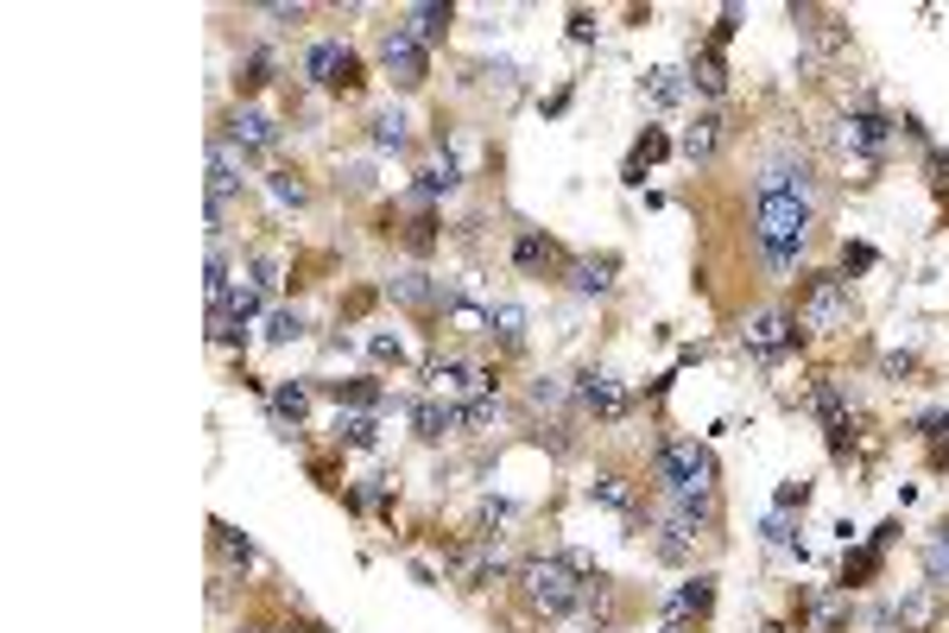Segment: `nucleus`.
<instances>
[{"label":"nucleus","instance_id":"f257e3e1","mask_svg":"<svg viewBox=\"0 0 949 633\" xmlns=\"http://www.w3.org/2000/svg\"><path fill=\"white\" fill-rule=\"evenodd\" d=\"M817 228V190H810V159H772L760 178V203H754V248L767 273H792L810 248Z\"/></svg>","mask_w":949,"mask_h":633},{"label":"nucleus","instance_id":"f03ea898","mask_svg":"<svg viewBox=\"0 0 949 633\" xmlns=\"http://www.w3.org/2000/svg\"><path fill=\"white\" fill-rule=\"evenodd\" d=\"M653 482L678 501V507H691L709 520V507H716V456L703 444H658L653 456Z\"/></svg>","mask_w":949,"mask_h":633},{"label":"nucleus","instance_id":"7ed1b4c3","mask_svg":"<svg viewBox=\"0 0 949 633\" xmlns=\"http://www.w3.org/2000/svg\"><path fill=\"white\" fill-rule=\"evenodd\" d=\"M589 570V558H526L519 564V583H526V602L539 608V615H570L577 602H583V577Z\"/></svg>","mask_w":949,"mask_h":633},{"label":"nucleus","instance_id":"20e7f679","mask_svg":"<svg viewBox=\"0 0 949 633\" xmlns=\"http://www.w3.org/2000/svg\"><path fill=\"white\" fill-rule=\"evenodd\" d=\"M848 317H855V299H848V279L842 273H817L810 286L798 292V330H848Z\"/></svg>","mask_w":949,"mask_h":633},{"label":"nucleus","instance_id":"39448f33","mask_svg":"<svg viewBox=\"0 0 949 633\" xmlns=\"http://www.w3.org/2000/svg\"><path fill=\"white\" fill-rule=\"evenodd\" d=\"M380 71L393 76L400 89H418L425 71H431V58H425V45L405 33V26H387V33H380Z\"/></svg>","mask_w":949,"mask_h":633},{"label":"nucleus","instance_id":"423d86ee","mask_svg":"<svg viewBox=\"0 0 949 633\" xmlns=\"http://www.w3.org/2000/svg\"><path fill=\"white\" fill-rule=\"evenodd\" d=\"M798 342V317H785V311H760V317H747V330H741V349L754 355V362H779L785 349Z\"/></svg>","mask_w":949,"mask_h":633},{"label":"nucleus","instance_id":"0eeeda50","mask_svg":"<svg viewBox=\"0 0 949 633\" xmlns=\"http://www.w3.org/2000/svg\"><path fill=\"white\" fill-rule=\"evenodd\" d=\"M431 387H438L450 406H481V400H494V374L488 368H469V362H438L431 368Z\"/></svg>","mask_w":949,"mask_h":633},{"label":"nucleus","instance_id":"6e6552de","mask_svg":"<svg viewBox=\"0 0 949 633\" xmlns=\"http://www.w3.org/2000/svg\"><path fill=\"white\" fill-rule=\"evenodd\" d=\"M842 147L861 152V159H886V147H893V121H886L880 109H848L842 114Z\"/></svg>","mask_w":949,"mask_h":633},{"label":"nucleus","instance_id":"1a4fd4ad","mask_svg":"<svg viewBox=\"0 0 949 633\" xmlns=\"http://www.w3.org/2000/svg\"><path fill=\"white\" fill-rule=\"evenodd\" d=\"M235 190H241V159H235L228 140H210V228L216 235H222V216H228Z\"/></svg>","mask_w":949,"mask_h":633},{"label":"nucleus","instance_id":"9d476101","mask_svg":"<svg viewBox=\"0 0 949 633\" xmlns=\"http://www.w3.org/2000/svg\"><path fill=\"white\" fill-rule=\"evenodd\" d=\"M222 140L241 152V159H254V152L279 147V121H273V114H260V109H235V121H228V134H222Z\"/></svg>","mask_w":949,"mask_h":633},{"label":"nucleus","instance_id":"9b49d317","mask_svg":"<svg viewBox=\"0 0 949 633\" xmlns=\"http://www.w3.org/2000/svg\"><path fill=\"white\" fill-rule=\"evenodd\" d=\"M577 400H583V412H595V418H627V412H633V393H627L615 374H583V380H577Z\"/></svg>","mask_w":949,"mask_h":633},{"label":"nucleus","instance_id":"f8f14e48","mask_svg":"<svg viewBox=\"0 0 949 633\" xmlns=\"http://www.w3.org/2000/svg\"><path fill=\"white\" fill-rule=\"evenodd\" d=\"M304 76H311V83H362V71H355V51H349L342 38H324V45H311V58H304Z\"/></svg>","mask_w":949,"mask_h":633},{"label":"nucleus","instance_id":"ddd939ff","mask_svg":"<svg viewBox=\"0 0 949 633\" xmlns=\"http://www.w3.org/2000/svg\"><path fill=\"white\" fill-rule=\"evenodd\" d=\"M387 292L405 311H450V292H443V279H431V273H400V279H387Z\"/></svg>","mask_w":949,"mask_h":633},{"label":"nucleus","instance_id":"4468645a","mask_svg":"<svg viewBox=\"0 0 949 633\" xmlns=\"http://www.w3.org/2000/svg\"><path fill=\"white\" fill-rule=\"evenodd\" d=\"M709 608H716V577H691L684 590H671V602H665V621H691V615L703 621Z\"/></svg>","mask_w":949,"mask_h":633},{"label":"nucleus","instance_id":"2eb2a0df","mask_svg":"<svg viewBox=\"0 0 949 633\" xmlns=\"http://www.w3.org/2000/svg\"><path fill=\"white\" fill-rule=\"evenodd\" d=\"M615 273H621L615 254H602V261H570V292H583V299H608V292H615Z\"/></svg>","mask_w":949,"mask_h":633},{"label":"nucleus","instance_id":"dca6fc26","mask_svg":"<svg viewBox=\"0 0 949 633\" xmlns=\"http://www.w3.org/2000/svg\"><path fill=\"white\" fill-rule=\"evenodd\" d=\"M412 425H418L425 444H438V438H450V431L463 425V406H450V400H418V406H412Z\"/></svg>","mask_w":949,"mask_h":633},{"label":"nucleus","instance_id":"f3484780","mask_svg":"<svg viewBox=\"0 0 949 633\" xmlns=\"http://www.w3.org/2000/svg\"><path fill=\"white\" fill-rule=\"evenodd\" d=\"M722 140H729V121L722 114H703L691 134H684V159H696V165H709L716 152H722Z\"/></svg>","mask_w":949,"mask_h":633},{"label":"nucleus","instance_id":"a211bd4d","mask_svg":"<svg viewBox=\"0 0 949 633\" xmlns=\"http://www.w3.org/2000/svg\"><path fill=\"white\" fill-rule=\"evenodd\" d=\"M456 185H463V172H456V159L443 152L438 165H425V172H418V185H412V197H418V203H438V197H450Z\"/></svg>","mask_w":949,"mask_h":633},{"label":"nucleus","instance_id":"6ab92c4d","mask_svg":"<svg viewBox=\"0 0 949 633\" xmlns=\"http://www.w3.org/2000/svg\"><path fill=\"white\" fill-rule=\"evenodd\" d=\"M944 590H912V596L899 602V628H912V633H931L937 628V615H944Z\"/></svg>","mask_w":949,"mask_h":633},{"label":"nucleus","instance_id":"aec40b11","mask_svg":"<svg viewBox=\"0 0 949 633\" xmlns=\"http://www.w3.org/2000/svg\"><path fill=\"white\" fill-rule=\"evenodd\" d=\"M450 20H456V7H412L405 13V33L418 38V45H438L450 33Z\"/></svg>","mask_w":949,"mask_h":633},{"label":"nucleus","instance_id":"412c9836","mask_svg":"<svg viewBox=\"0 0 949 633\" xmlns=\"http://www.w3.org/2000/svg\"><path fill=\"white\" fill-rule=\"evenodd\" d=\"M691 83L703 89V96H729V64H722V51H716V45H709V51H696Z\"/></svg>","mask_w":949,"mask_h":633},{"label":"nucleus","instance_id":"4be33fe9","mask_svg":"<svg viewBox=\"0 0 949 633\" xmlns=\"http://www.w3.org/2000/svg\"><path fill=\"white\" fill-rule=\"evenodd\" d=\"M551 261H557V248H551L539 228H526V235L513 241V266H519V273H545Z\"/></svg>","mask_w":949,"mask_h":633},{"label":"nucleus","instance_id":"5701e85b","mask_svg":"<svg viewBox=\"0 0 949 633\" xmlns=\"http://www.w3.org/2000/svg\"><path fill=\"white\" fill-rule=\"evenodd\" d=\"M380 152H405L412 147V121H405L400 109H387V114H374V134H367Z\"/></svg>","mask_w":949,"mask_h":633},{"label":"nucleus","instance_id":"b1692460","mask_svg":"<svg viewBox=\"0 0 949 633\" xmlns=\"http://www.w3.org/2000/svg\"><path fill=\"white\" fill-rule=\"evenodd\" d=\"M488 336H494L501 349H519V342H526V311H519V304H494V317H488Z\"/></svg>","mask_w":949,"mask_h":633},{"label":"nucleus","instance_id":"393cba45","mask_svg":"<svg viewBox=\"0 0 949 633\" xmlns=\"http://www.w3.org/2000/svg\"><path fill=\"white\" fill-rule=\"evenodd\" d=\"M450 330H463V336H488V317H494V304H474V299H450Z\"/></svg>","mask_w":949,"mask_h":633},{"label":"nucleus","instance_id":"a878e982","mask_svg":"<svg viewBox=\"0 0 949 633\" xmlns=\"http://www.w3.org/2000/svg\"><path fill=\"white\" fill-rule=\"evenodd\" d=\"M336 438L349 450H374V438H380V425L367 418V412H336Z\"/></svg>","mask_w":949,"mask_h":633},{"label":"nucleus","instance_id":"bb28decb","mask_svg":"<svg viewBox=\"0 0 949 633\" xmlns=\"http://www.w3.org/2000/svg\"><path fill=\"white\" fill-rule=\"evenodd\" d=\"M658 159H665V134L646 127L640 147H633V159H627V185H646V165H658Z\"/></svg>","mask_w":949,"mask_h":633},{"label":"nucleus","instance_id":"cd10ccee","mask_svg":"<svg viewBox=\"0 0 949 633\" xmlns=\"http://www.w3.org/2000/svg\"><path fill=\"white\" fill-rule=\"evenodd\" d=\"M260 299H266V286H260L254 273H248V279H241V286L228 292V304H216V311H228V317H241V324H248V317L260 311Z\"/></svg>","mask_w":949,"mask_h":633},{"label":"nucleus","instance_id":"c85d7f7f","mask_svg":"<svg viewBox=\"0 0 949 633\" xmlns=\"http://www.w3.org/2000/svg\"><path fill=\"white\" fill-rule=\"evenodd\" d=\"M266 83H273V58H266V51H254V58L235 64V89H241V96H254V89H266Z\"/></svg>","mask_w":949,"mask_h":633},{"label":"nucleus","instance_id":"c756f323","mask_svg":"<svg viewBox=\"0 0 949 633\" xmlns=\"http://www.w3.org/2000/svg\"><path fill=\"white\" fill-rule=\"evenodd\" d=\"M311 412V387H298V380H286V387H273V418H304Z\"/></svg>","mask_w":949,"mask_h":633},{"label":"nucleus","instance_id":"7c9ffc66","mask_svg":"<svg viewBox=\"0 0 949 633\" xmlns=\"http://www.w3.org/2000/svg\"><path fill=\"white\" fill-rule=\"evenodd\" d=\"M924 570H931V590H949V532L924 545Z\"/></svg>","mask_w":949,"mask_h":633},{"label":"nucleus","instance_id":"2f4dec72","mask_svg":"<svg viewBox=\"0 0 949 633\" xmlns=\"http://www.w3.org/2000/svg\"><path fill=\"white\" fill-rule=\"evenodd\" d=\"M678 96H684V83H678V71H653V76H646V102H653V109H671Z\"/></svg>","mask_w":949,"mask_h":633},{"label":"nucleus","instance_id":"473e14b6","mask_svg":"<svg viewBox=\"0 0 949 633\" xmlns=\"http://www.w3.org/2000/svg\"><path fill=\"white\" fill-rule=\"evenodd\" d=\"M266 185H273V197H279V203H292V210H298V203H304V197H311V185H304L298 172H273Z\"/></svg>","mask_w":949,"mask_h":633},{"label":"nucleus","instance_id":"72a5a7b5","mask_svg":"<svg viewBox=\"0 0 949 633\" xmlns=\"http://www.w3.org/2000/svg\"><path fill=\"white\" fill-rule=\"evenodd\" d=\"M595 501H602V507H615V514H633V494H627V482H615V476H602V482H595Z\"/></svg>","mask_w":949,"mask_h":633},{"label":"nucleus","instance_id":"f704fd0d","mask_svg":"<svg viewBox=\"0 0 949 633\" xmlns=\"http://www.w3.org/2000/svg\"><path fill=\"white\" fill-rule=\"evenodd\" d=\"M298 336H304L298 311H273V317H266V342H298Z\"/></svg>","mask_w":949,"mask_h":633},{"label":"nucleus","instance_id":"c9c22d12","mask_svg":"<svg viewBox=\"0 0 949 633\" xmlns=\"http://www.w3.org/2000/svg\"><path fill=\"white\" fill-rule=\"evenodd\" d=\"M880 558H886V552H874V545H868V552H855V558H848V570H842V583H868V577L880 570Z\"/></svg>","mask_w":949,"mask_h":633},{"label":"nucleus","instance_id":"e433bc0d","mask_svg":"<svg viewBox=\"0 0 949 633\" xmlns=\"http://www.w3.org/2000/svg\"><path fill=\"white\" fill-rule=\"evenodd\" d=\"M367 355H374V362H380V368H400V362H405L400 336H367Z\"/></svg>","mask_w":949,"mask_h":633},{"label":"nucleus","instance_id":"4c0bfd02","mask_svg":"<svg viewBox=\"0 0 949 633\" xmlns=\"http://www.w3.org/2000/svg\"><path fill=\"white\" fill-rule=\"evenodd\" d=\"M216 545H222V552H228L235 564H248V558H254V545H248V539H241L235 526H216Z\"/></svg>","mask_w":949,"mask_h":633},{"label":"nucleus","instance_id":"58836bf2","mask_svg":"<svg viewBox=\"0 0 949 633\" xmlns=\"http://www.w3.org/2000/svg\"><path fill=\"white\" fill-rule=\"evenodd\" d=\"M405 241H412L418 254H431V241H438V223H431V216H418V223L405 228Z\"/></svg>","mask_w":949,"mask_h":633},{"label":"nucleus","instance_id":"ea45409f","mask_svg":"<svg viewBox=\"0 0 949 633\" xmlns=\"http://www.w3.org/2000/svg\"><path fill=\"white\" fill-rule=\"evenodd\" d=\"M760 532H767V545H779V552H792V526H785V514H772V520L760 526Z\"/></svg>","mask_w":949,"mask_h":633},{"label":"nucleus","instance_id":"a19ab883","mask_svg":"<svg viewBox=\"0 0 949 633\" xmlns=\"http://www.w3.org/2000/svg\"><path fill=\"white\" fill-rule=\"evenodd\" d=\"M804 501H810V482H785V488H779V514H785V507H804Z\"/></svg>","mask_w":949,"mask_h":633},{"label":"nucleus","instance_id":"79ce46f5","mask_svg":"<svg viewBox=\"0 0 949 633\" xmlns=\"http://www.w3.org/2000/svg\"><path fill=\"white\" fill-rule=\"evenodd\" d=\"M595 33H602V26H595V13H570V38H577V45H589Z\"/></svg>","mask_w":949,"mask_h":633},{"label":"nucleus","instance_id":"37998d69","mask_svg":"<svg viewBox=\"0 0 949 633\" xmlns=\"http://www.w3.org/2000/svg\"><path fill=\"white\" fill-rule=\"evenodd\" d=\"M557 400H564V380H539L532 387V406H557Z\"/></svg>","mask_w":949,"mask_h":633},{"label":"nucleus","instance_id":"c03bdc74","mask_svg":"<svg viewBox=\"0 0 949 633\" xmlns=\"http://www.w3.org/2000/svg\"><path fill=\"white\" fill-rule=\"evenodd\" d=\"M880 368H886L893 380H899V374H912V355H880Z\"/></svg>","mask_w":949,"mask_h":633},{"label":"nucleus","instance_id":"a18cd8bd","mask_svg":"<svg viewBox=\"0 0 949 633\" xmlns=\"http://www.w3.org/2000/svg\"><path fill=\"white\" fill-rule=\"evenodd\" d=\"M931 185H949V152H931Z\"/></svg>","mask_w":949,"mask_h":633},{"label":"nucleus","instance_id":"49530a36","mask_svg":"<svg viewBox=\"0 0 949 633\" xmlns=\"http://www.w3.org/2000/svg\"><path fill=\"white\" fill-rule=\"evenodd\" d=\"M286 633H324V628H286Z\"/></svg>","mask_w":949,"mask_h":633},{"label":"nucleus","instance_id":"de8ad7c7","mask_svg":"<svg viewBox=\"0 0 949 633\" xmlns=\"http://www.w3.org/2000/svg\"><path fill=\"white\" fill-rule=\"evenodd\" d=\"M241 633H260V628H241Z\"/></svg>","mask_w":949,"mask_h":633}]
</instances>
